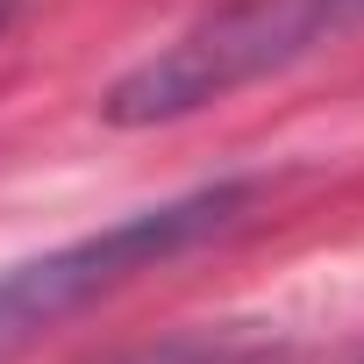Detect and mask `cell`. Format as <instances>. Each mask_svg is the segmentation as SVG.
I'll use <instances>...</instances> for the list:
<instances>
[{
  "label": "cell",
  "mask_w": 364,
  "mask_h": 364,
  "mask_svg": "<svg viewBox=\"0 0 364 364\" xmlns=\"http://www.w3.org/2000/svg\"><path fill=\"white\" fill-rule=\"evenodd\" d=\"M250 208H257V178H215V186L171 193L157 208H136V215H122L79 243L0 264V364L29 343H43L50 328H65L72 314L100 307L107 293L136 286L143 272H164L171 257L229 236Z\"/></svg>",
  "instance_id": "obj_2"
},
{
  "label": "cell",
  "mask_w": 364,
  "mask_h": 364,
  "mask_svg": "<svg viewBox=\"0 0 364 364\" xmlns=\"http://www.w3.org/2000/svg\"><path fill=\"white\" fill-rule=\"evenodd\" d=\"M350 36H364V0H222L143 65H129L100 93V114L114 129H164Z\"/></svg>",
  "instance_id": "obj_1"
}]
</instances>
